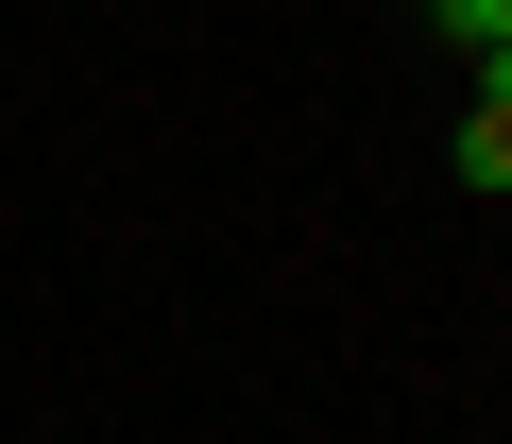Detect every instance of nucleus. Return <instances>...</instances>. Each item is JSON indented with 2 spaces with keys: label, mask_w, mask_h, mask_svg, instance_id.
Masks as SVG:
<instances>
[{
  "label": "nucleus",
  "mask_w": 512,
  "mask_h": 444,
  "mask_svg": "<svg viewBox=\"0 0 512 444\" xmlns=\"http://www.w3.org/2000/svg\"><path fill=\"white\" fill-rule=\"evenodd\" d=\"M427 35L478 69V103H512V0H427Z\"/></svg>",
  "instance_id": "1"
},
{
  "label": "nucleus",
  "mask_w": 512,
  "mask_h": 444,
  "mask_svg": "<svg viewBox=\"0 0 512 444\" xmlns=\"http://www.w3.org/2000/svg\"><path fill=\"white\" fill-rule=\"evenodd\" d=\"M461 188H512V103H461Z\"/></svg>",
  "instance_id": "2"
}]
</instances>
